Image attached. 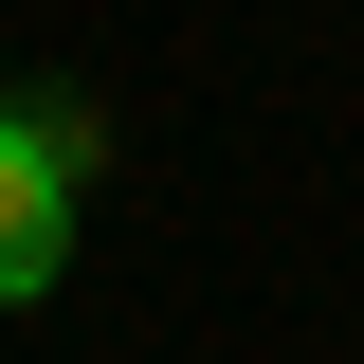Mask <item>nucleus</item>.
I'll use <instances>...</instances> for the list:
<instances>
[{
  "mask_svg": "<svg viewBox=\"0 0 364 364\" xmlns=\"http://www.w3.org/2000/svg\"><path fill=\"white\" fill-rule=\"evenodd\" d=\"M73 182H91V128H73V109H0V310L55 291V255H73Z\"/></svg>",
  "mask_w": 364,
  "mask_h": 364,
  "instance_id": "1",
  "label": "nucleus"
}]
</instances>
